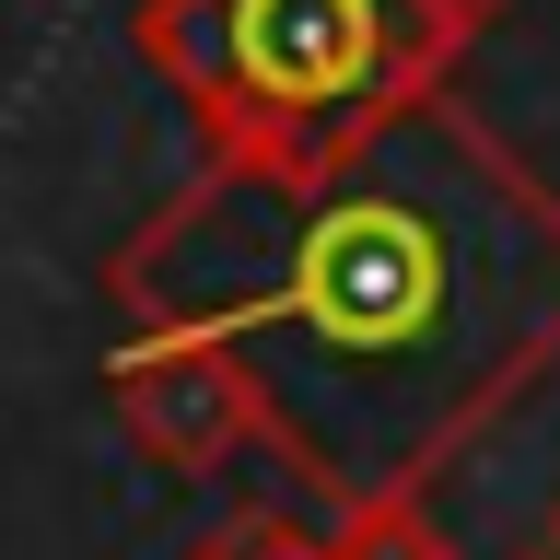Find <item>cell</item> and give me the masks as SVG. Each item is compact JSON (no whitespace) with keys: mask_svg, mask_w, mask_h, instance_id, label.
Wrapping results in <instances>:
<instances>
[{"mask_svg":"<svg viewBox=\"0 0 560 560\" xmlns=\"http://www.w3.org/2000/svg\"><path fill=\"white\" fill-rule=\"evenodd\" d=\"M105 292L222 350L257 444L327 514L420 502L560 362V187L420 82L304 152H210Z\"/></svg>","mask_w":560,"mask_h":560,"instance_id":"1","label":"cell"},{"mask_svg":"<svg viewBox=\"0 0 560 560\" xmlns=\"http://www.w3.org/2000/svg\"><path fill=\"white\" fill-rule=\"evenodd\" d=\"M444 0H152L140 47L164 70L210 152H304L374 105L444 82L455 59Z\"/></svg>","mask_w":560,"mask_h":560,"instance_id":"2","label":"cell"},{"mask_svg":"<svg viewBox=\"0 0 560 560\" xmlns=\"http://www.w3.org/2000/svg\"><path fill=\"white\" fill-rule=\"evenodd\" d=\"M105 397L129 420V444L175 479H210V467H234L257 444V409H245V385L222 374V350H199L187 327H129V339L105 350Z\"/></svg>","mask_w":560,"mask_h":560,"instance_id":"3","label":"cell"},{"mask_svg":"<svg viewBox=\"0 0 560 560\" xmlns=\"http://www.w3.org/2000/svg\"><path fill=\"white\" fill-rule=\"evenodd\" d=\"M315 560H455V549L432 537V514H420V502H362V514H327Z\"/></svg>","mask_w":560,"mask_h":560,"instance_id":"4","label":"cell"},{"mask_svg":"<svg viewBox=\"0 0 560 560\" xmlns=\"http://www.w3.org/2000/svg\"><path fill=\"white\" fill-rule=\"evenodd\" d=\"M187 560H315V537H292V525H222V537H199Z\"/></svg>","mask_w":560,"mask_h":560,"instance_id":"5","label":"cell"},{"mask_svg":"<svg viewBox=\"0 0 560 560\" xmlns=\"http://www.w3.org/2000/svg\"><path fill=\"white\" fill-rule=\"evenodd\" d=\"M444 12L455 24H490V12H514V0H444Z\"/></svg>","mask_w":560,"mask_h":560,"instance_id":"6","label":"cell"},{"mask_svg":"<svg viewBox=\"0 0 560 560\" xmlns=\"http://www.w3.org/2000/svg\"><path fill=\"white\" fill-rule=\"evenodd\" d=\"M549 549H560V502H549Z\"/></svg>","mask_w":560,"mask_h":560,"instance_id":"7","label":"cell"},{"mask_svg":"<svg viewBox=\"0 0 560 560\" xmlns=\"http://www.w3.org/2000/svg\"><path fill=\"white\" fill-rule=\"evenodd\" d=\"M525 560H560V549H525Z\"/></svg>","mask_w":560,"mask_h":560,"instance_id":"8","label":"cell"}]
</instances>
